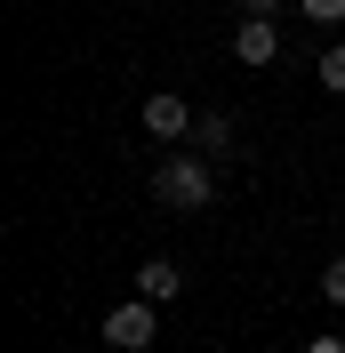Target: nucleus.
Masks as SVG:
<instances>
[{
	"instance_id": "nucleus-6",
	"label": "nucleus",
	"mask_w": 345,
	"mask_h": 353,
	"mask_svg": "<svg viewBox=\"0 0 345 353\" xmlns=\"http://www.w3.org/2000/svg\"><path fill=\"white\" fill-rule=\"evenodd\" d=\"M193 137H201V153H209V161H233V153H241V145H233V121H225V112H201V121H193Z\"/></svg>"
},
{
	"instance_id": "nucleus-7",
	"label": "nucleus",
	"mask_w": 345,
	"mask_h": 353,
	"mask_svg": "<svg viewBox=\"0 0 345 353\" xmlns=\"http://www.w3.org/2000/svg\"><path fill=\"white\" fill-rule=\"evenodd\" d=\"M313 81H322L329 97H345V41H337V48H322V65H313Z\"/></svg>"
},
{
	"instance_id": "nucleus-2",
	"label": "nucleus",
	"mask_w": 345,
	"mask_h": 353,
	"mask_svg": "<svg viewBox=\"0 0 345 353\" xmlns=\"http://www.w3.org/2000/svg\"><path fill=\"white\" fill-rule=\"evenodd\" d=\"M152 297H129V305H112L105 313V337H112V353H145L152 345V330H161V321H152Z\"/></svg>"
},
{
	"instance_id": "nucleus-4",
	"label": "nucleus",
	"mask_w": 345,
	"mask_h": 353,
	"mask_svg": "<svg viewBox=\"0 0 345 353\" xmlns=\"http://www.w3.org/2000/svg\"><path fill=\"white\" fill-rule=\"evenodd\" d=\"M233 57H241V65H273V57H281L273 17H241V24H233Z\"/></svg>"
},
{
	"instance_id": "nucleus-5",
	"label": "nucleus",
	"mask_w": 345,
	"mask_h": 353,
	"mask_svg": "<svg viewBox=\"0 0 345 353\" xmlns=\"http://www.w3.org/2000/svg\"><path fill=\"white\" fill-rule=\"evenodd\" d=\"M137 297H152V305H177V297H185V273H177V257H145V265H137Z\"/></svg>"
},
{
	"instance_id": "nucleus-3",
	"label": "nucleus",
	"mask_w": 345,
	"mask_h": 353,
	"mask_svg": "<svg viewBox=\"0 0 345 353\" xmlns=\"http://www.w3.org/2000/svg\"><path fill=\"white\" fill-rule=\"evenodd\" d=\"M193 121H201V112L185 105V97H169V88H152V97H145V129L161 137V145H185V137H193Z\"/></svg>"
},
{
	"instance_id": "nucleus-10",
	"label": "nucleus",
	"mask_w": 345,
	"mask_h": 353,
	"mask_svg": "<svg viewBox=\"0 0 345 353\" xmlns=\"http://www.w3.org/2000/svg\"><path fill=\"white\" fill-rule=\"evenodd\" d=\"M305 353H345V337H305Z\"/></svg>"
},
{
	"instance_id": "nucleus-8",
	"label": "nucleus",
	"mask_w": 345,
	"mask_h": 353,
	"mask_svg": "<svg viewBox=\"0 0 345 353\" xmlns=\"http://www.w3.org/2000/svg\"><path fill=\"white\" fill-rule=\"evenodd\" d=\"M305 24H345V0H297Z\"/></svg>"
},
{
	"instance_id": "nucleus-9",
	"label": "nucleus",
	"mask_w": 345,
	"mask_h": 353,
	"mask_svg": "<svg viewBox=\"0 0 345 353\" xmlns=\"http://www.w3.org/2000/svg\"><path fill=\"white\" fill-rule=\"evenodd\" d=\"M322 297H329V305H345V257L322 265Z\"/></svg>"
},
{
	"instance_id": "nucleus-11",
	"label": "nucleus",
	"mask_w": 345,
	"mask_h": 353,
	"mask_svg": "<svg viewBox=\"0 0 345 353\" xmlns=\"http://www.w3.org/2000/svg\"><path fill=\"white\" fill-rule=\"evenodd\" d=\"M273 8H281V0H241V17H273Z\"/></svg>"
},
{
	"instance_id": "nucleus-1",
	"label": "nucleus",
	"mask_w": 345,
	"mask_h": 353,
	"mask_svg": "<svg viewBox=\"0 0 345 353\" xmlns=\"http://www.w3.org/2000/svg\"><path fill=\"white\" fill-rule=\"evenodd\" d=\"M209 193H217V169H209V161H193V153H169L161 169H152V201L177 209V217L209 209Z\"/></svg>"
}]
</instances>
